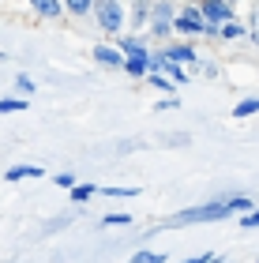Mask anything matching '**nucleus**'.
Segmentation results:
<instances>
[{"label": "nucleus", "instance_id": "ddd939ff", "mask_svg": "<svg viewBox=\"0 0 259 263\" xmlns=\"http://www.w3.org/2000/svg\"><path fill=\"white\" fill-rule=\"evenodd\" d=\"M68 11H75V15H87V11H94L90 0H68Z\"/></svg>", "mask_w": 259, "mask_h": 263}, {"label": "nucleus", "instance_id": "1a4fd4ad", "mask_svg": "<svg viewBox=\"0 0 259 263\" xmlns=\"http://www.w3.org/2000/svg\"><path fill=\"white\" fill-rule=\"evenodd\" d=\"M4 177H8V181H23V177H42V165H11Z\"/></svg>", "mask_w": 259, "mask_h": 263}, {"label": "nucleus", "instance_id": "f8f14e48", "mask_svg": "<svg viewBox=\"0 0 259 263\" xmlns=\"http://www.w3.org/2000/svg\"><path fill=\"white\" fill-rule=\"evenodd\" d=\"M90 196H94V184H75V188H72V199H75V203H83V199H90Z\"/></svg>", "mask_w": 259, "mask_h": 263}, {"label": "nucleus", "instance_id": "6ab92c4d", "mask_svg": "<svg viewBox=\"0 0 259 263\" xmlns=\"http://www.w3.org/2000/svg\"><path fill=\"white\" fill-rule=\"evenodd\" d=\"M181 263H218L214 252H203V256H192V259H181Z\"/></svg>", "mask_w": 259, "mask_h": 263}, {"label": "nucleus", "instance_id": "412c9836", "mask_svg": "<svg viewBox=\"0 0 259 263\" xmlns=\"http://www.w3.org/2000/svg\"><path fill=\"white\" fill-rule=\"evenodd\" d=\"M147 79H150V83H154V87H158V90H173V83H169V79H162V76H147Z\"/></svg>", "mask_w": 259, "mask_h": 263}, {"label": "nucleus", "instance_id": "f03ea898", "mask_svg": "<svg viewBox=\"0 0 259 263\" xmlns=\"http://www.w3.org/2000/svg\"><path fill=\"white\" fill-rule=\"evenodd\" d=\"M94 15H98V23H102L105 34H116V30L124 27V8L116 4V0H102V4H94Z\"/></svg>", "mask_w": 259, "mask_h": 263}, {"label": "nucleus", "instance_id": "f3484780", "mask_svg": "<svg viewBox=\"0 0 259 263\" xmlns=\"http://www.w3.org/2000/svg\"><path fill=\"white\" fill-rule=\"evenodd\" d=\"M56 184H61V188H68V192H72V188H75V177H72V173H56Z\"/></svg>", "mask_w": 259, "mask_h": 263}, {"label": "nucleus", "instance_id": "7ed1b4c3", "mask_svg": "<svg viewBox=\"0 0 259 263\" xmlns=\"http://www.w3.org/2000/svg\"><path fill=\"white\" fill-rule=\"evenodd\" d=\"M176 30H181V34H218V27H210V23L199 15L195 8L176 11Z\"/></svg>", "mask_w": 259, "mask_h": 263}, {"label": "nucleus", "instance_id": "2eb2a0df", "mask_svg": "<svg viewBox=\"0 0 259 263\" xmlns=\"http://www.w3.org/2000/svg\"><path fill=\"white\" fill-rule=\"evenodd\" d=\"M218 34H222V38H241V34H244V27H241V23H226V27H222Z\"/></svg>", "mask_w": 259, "mask_h": 263}, {"label": "nucleus", "instance_id": "423d86ee", "mask_svg": "<svg viewBox=\"0 0 259 263\" xmlns=\"http://www.w3.org/2000/svg\"><path fill=\"white\" fill-rule=\"evenodd\" d=\"M150 19H154V27H169V19H176V8L173 4H154L150 8Z\"/></svg>", "mask_w": 259, "mask_h": 263}, {"label": "nucleus", "instance_id": "0eeeda50", "mask_svg": "<svg viewBox=\"0 0 259 263\" xmlns=\"http://www.w3.org/2000/svg\"><path fill=\"white\" fill-rule=\"evenodd\" d=\"M166 61H173V64H184V61H195V53H192V45H169L166 53Z\"/></svg>", "mask_w": 259, "mask_h": 263}, {"label": "nucleus", "instance_id": "a211bd4d", "mask_svg": "<svg viewBox=\"0 0 259 263\" xmlns=\"http://www.w3.org/2000/svg\"><path fill=\"white\" fill-rule=\"evenodd\" d=\"M132 222V214H109V218H105V226H128Z\"/></svg>", "mask_w": 259, "mask_h": 263}, {"label": "nucleus", "instance_id": "20e7f679", "mask_svg": "<svg viewBox=\"0 0 259 263\" xmlns=\"http://www.w3.org/2000/svg\"><path fill=\"white\" fill-rule=\"evenodd\" d=\"M199 15H203V19L210 23V27H214V23H233V19H229V15H233V11H229V4H218V0L203 4V8H199Z\"/></svg>", "mask_w": 259, "mask_h": 263}, {"label": "nucleus", "instance_id": "9b49d317", "mask_svg": "<svg viewBox=\"0 0 259 263\" xmlns=\"http://www.w3.org/2000/svg\"><path fill=\"white\" fill-rule=\"evenodd\" d=\"M132 263H166V256H162V252H135Z\"/></svg>", "mask_w": 259, "mask_h": 263}, {"label": "nucleus", "instance_id": "39448f33", "mask_svg": "<svg viewBox=\"0 0 259 263\" xmlns=\"http://www.w3.org/2000/svg\"><path fill=\"white\" fill-rule=\"evenodd\" d=\"M94 61H102L105 68H124V53L113 45H94Z\"/></svg>", "mask_w": 259, "mask_h": 263}, {"label": "nucleus", "instance_id": "4468645a", "mask_svg": "<svg viewBox=\"0 0 259 263\" xmlns=\"http://www.w3.org/2000/svg\"><path fill=\"white\" fill-rule=\"evenodd\" d=\"M19 109H27V102H19V98H4L0 102V113H19Z\"/></svg>", "mask_w": 259, "mask_h": 263}, {"label": "nucleus", "instance_id": "6e6552de", "mask_svg": "<svg viewBox=\"0 0 259 263\" xmlns=\"http://www.w3.org/2000/svg\"><path fill=\"white\" fill-rule=\"evenodd\" d=\"M124 68L132 71V76H147V71H150V57L147 53H135V57H128V61H124Z\"/></svg>", "mask_w": 259, "mask_h": 263}, {"label": "nucleus", "instance_id": "dca6fc26", "mask_svg": "<svg viewBox=\"0 0 259 263\" xmlns=\"http://www.w3.org/2000/svg\"><path fill=\"white\" fill-rule=\"evenodd\" d=\"M15 90L30 94V90H34V79H30V76H15Z\"/></svg>", "mask_w": 259, "mask_h": 263}, {"label": "nucleus", "instance_id": "f257e3e1", "mask_svg": "<svg viewBox=\"0 0 259 263\" xmlns=\"http://www.w3.org/2000/svg\"><path fill=\"white\" fill-rule=\"evenodd\" d=\"M233 207L229 203H207V207H192V211H176L173 218H166L169 230H176V226H199V222H222L229 218Z\"/></svg>", "mask_w": 259, "mask_h": 263}, {"label": "nucleus", "instance_id": "9d476101", "mask_svg": "<svg viewBox=\"0 0 259 263\" xmlns=\"http://www.w3.org/2000/svg\"><path fill=\"white\" fill-rule=\"evenodd\" d=\"M34 11L38 15H61V4L56 0H34Z\"/></svg>", "mask_w": 259, "mask_h": 263}, {"label": "nucleus", "instance_id": "aec40b11", "mask_svg": "<svg viewBox=\"0 0 259 263\" xmlns=\"http://www.w3.org/2000/svg\"><path fill=\"white\" fill-rule=\"evenodd\" d=\"M105 196H139V188H105Z\"/></svg>", "mask_w": 259, "mask_h": 263}]
</instances>
